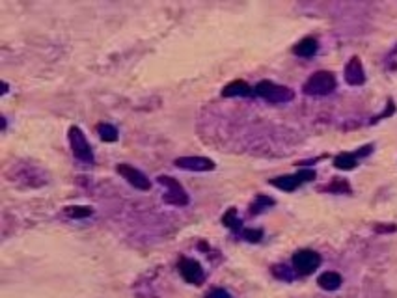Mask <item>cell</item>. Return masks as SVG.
Instances as JSON below:
<instances>
[{"label": "cell", "instance_id": "obj_1", "mask_svg": "<svg viewBox=\"0 0 397 298\" xmlns=\"http://www.w3.org/2000/svg\"><path fill=\"white\" fill-rule=\"evenodd\" d=\"M254 92H256V95H259V97L269 101V103H289L295 97V92L291 88L274 84L272 81L258 82L256 88H254Z\"/></svg>", "mask_w": 397, "mask_h": 298}, {"label": "cell", "instance_id": "obj_2", "mask_svg": "<svg viewBox=\"0 0 397 298\" xmlns=\"http://www.w3.org/2000/svg\"><path fill=\"white\" fill-rule=\"evenodd\" d=\"M336 77L330 71H317L304 82L302 92L306 95H328L336 90Z\"/></svg>", "mask_w": 397, "mask_h": 298}, {"label": "cell", "instance_id": "obj_3", "mask_svg": "<svg viewBox=\"0 0 397 298\" xmlns=\"http://www.w3.org/2000/svg\"><path fill=\"white\" fill-rule=\"evenodd\" d=\"M157 183L159 184H164L166 187V194L162 196V200H164V203H168V205H173V207H185V205H189V194H187V190L181 187V183H179L177 179H173L170 177V175H159L157 177Z\"/></svg>", "mask_w": 397, "mask_h": 298}, {"label": "cell", "instance_id": "obj_4", "mask_svg": "<svg viewBox=\"0 0 397 298\" xmlns=\"http://www.w3.org/2000/svg\"><path fill=\"white\" fill-rule=\"evenodd\" d=\"M67 138H69L73 155H75L81 162L92 164L93 162V151H92V145L88 143L86 136H84V132H82L77 125H73V127H69V131H67Z\"/></svg>", "mask_w": 397, "mask_h": 298}, {"label": "cell", "instance_id": "obj_5", "mask_svg": "<svg viewBox=\"0 0 397 298\" xmlns=\"http://www.w3.org/2000/svg\"><path fill=\"white\" fill-rule=\"evenodd\" d=\"M319 265H321V255L313 250H300L293 255V269L302 276L315 272Z\"/></svg>", "mask_w": 397, "mask_h": 298}, {"label": "cell", "instance_id": "obj_6", "mask_svg": "<svg viewBox=\"0 0 397 298\" xmlns=\"http://www.w3.org/2000/svg\"><path fill=\"white\" fill-rule=\"evenodd\" d=\"M179 274L187 283H192V285H200L205 278V272H203L202 265L198 263L196 259L190 257H183L179 261Z\"/></svg>", "mask_w": 397, "mask_h": 298}, {"label": "cell", "instance_id": "obj_7", "mask_svg": "<svg viewBox=\"0 0 397 298\" xmlns=\"http://www.w3.org/2000/svg\"><path fill=\"white\" fill-rule=\"evenodd\" d=\"M116 170H118V173H120L121 177L125 179L129 184H132L134 189H138V190H150L151 189L150 179L146 177V175L140 172L138 168H134V166H131V164L121 162V164H118V168H116Z\"/></svg>", "mask_w": 397, "mask_h": 298}, {"label": "cell", "instance_id": "obj_8", "mask_svg": "<svg viewBox=\"0 0 397 298\" xmlns=\"http://www.w3.org/2000/svg\"><path fill=\"white\" fill-rule=\"evenodd\" d=\"M173 164L181 170L189 172H211L214 170V162L207 157H177Z\"/></svg>", "mask_w": 397, "mask_h": 298}, {"label": "cell", "instance_id": "obj_9", "mask_svg": "<svg viewBox=\"0 0 397 298\" xmlns=\"http://www.w3.org/2000/svg\"><path fill=\"white\" fill-rule=\"evenodd\" d=\"M345 81L351 86H362L366 82V73H364L362 62L358 56H352L345 65Z\"/></svg>", "mask_w": 397, "mask_h": 298}, {"label": "cell", "instance_id": "obj_10", "mask_svg": "<svg viewBox=\"0 0 397 298\" xmlns=\"http://www.w3.org/2000/svg\"><path fill=\"white\" fill-rule=\"evenodd\" d=\"M254 90L250 84H246L244 81H233L230 84H226L224 90H222V95L224 97H250L254 95Z\"/></svg>", "mask_w": 397, "mask_h": 298}, {"label": "cell", "instance_id": "obj_11", "mask_svg": "<svg viewBox=\"0 0 397 298\" xmlns=\"http://www.w3.org/2000/svg\"><path fill=\"white\" fill-rule=\"evenodd\" d=\"M317 40L315 38H304L293 47V52L300 58H311L317 52Z\"/></svg>", "mask_w": 397, "mask_h": 298}, {"label": "cell", "instance_id": "obj_12", "mask_svg": "<svg viewBox=\"0 0 397 298\" xmlns=\"http://www.w3.org/2000/svg\"><path fill=\"white\" fill-rule=\"evenodd\" d=\"M341 276L338 274V272H322L319 278H317V283H319V287L321 289H324V291H336V289H340L341 287Z\"/></svg>", "mask_w": 397, "mask_h": 298}, {"label": "cell", "instance_id": "obj_13", "mask_svg": "<svg viewBox=\"0 0 397 298\" xmlns=\"http://www.w3.org/2000/svg\"><path fill=\"white\" fill-rule=\"evenodd\" d=\"M271 184L280 190H285V192H293L300 184V179L297 175H280V177L271 179Z\"/></svg>", "mask_w": 397, "mask_h": 298}, {"label": "cell", "instance_id": "obj_14", "mask_svg": "<svg viewBox=\"0 0 397 298\" xmlns=\"http://www.w3.org/2000/svg\"><path fill=\"white\" fill-rule=\"evenodd\" d=\"M334 166L338 170H352L358 166V159L354 153H340L334 159Z\"/></svg>", "mask_w": 397, "mask_h": 298}, {"label": "cell", "instance_id": "obj_15", "mask_svg": "<svg viewBox=\"0 0 397 298\" xmlns=\"http://www.w3.org/2000/svg\"><path fill=\"white\" fill-rule=\"evenodd\" d=\"M97 134H99V138L103 140V142H116L118 140V129H116L112 123H99L97 125Z\"/></svg>", "mask_w": 397, "mask_h": 298}, {"label": "cell", "instance_id": "obj_16", "mask_svg": "<svg viewBox=\"0 0 397 298\" xmlns=\"http://www.w3.org/2000/svg\"><path fill=\"white\" fill-rule=\"evenodd\" d=\"M65 216L67 218H75V220H81V218H88L93 214L92 207H84V205H73V207H65L63 209Z\"/></svg>", "mask_w": 397, "mask_h": 298}, {"label": "cell", "instance_id": "obj_17", "mask_svg": "<svg viewBox=\"0 0 397 298\" xmlns=\"http://www.w3.org/2000/svg\"><path fill=\"white\" fill-rule=\"evenodd\" d=\"M222 224L228 226V228L233 231H239V233L242 231V222H241V218L237 216V209H230V211L226 212L224 216H222Z\"/></svg>", "mask_w": 397, "mask_h": 298}, {"label": "cell", "instance_id": "obj_18", "mask_svg": "<svg viewBox=\"0 0 397 298\" xmlns=\"http://www.w3.org/2000/svg\"><path fill=\"white\" fill-rule=\"evenodd\" d=\"M321 190H324V192H334V194H349L351 192V184L347 183L345 179H334L332 183L322 187Z\"/></svg>", "mask_w": 397, "mask_h": 298}, {"label": "cell", "instance_id": "obj_19", "mask_svg": "<svg viewBox=\"0 0 397 298\" xmlns=\"http://www.w3.org/2000/svg\"><path fill=\"white\" fill-rule=\"evenodd\" d=\"M271 205H274V200H272V198H269V196H265V194L256 196L254 203L250 205V214H259L263 209H267V207H271Z\"/></svg>", "mask_w": 397, "mask_h": 298}, {"label": "cell", "instance_id": "obj_20", "mask_svg": "<svg viewBox=\"0 0 397 298\" xmlns=\"http://www.w3.org/2000/svg\"><path fill=\"white\" fill-rule=\"evenodd\" d=\"M295 269H289L287 265H274L272 267V274L276 276L278 280H283V281H293L295 278Z\"/></svg>", "mask_w": 397, "mask_h": 298}, {"label": "cell", "instance_id": "obj_21", "mask_svg": "<svg viewBox=\"0 0 397 298\" xmlns=\"http://www.w3.org/2000/svg\"><path fill=\"white\" fill-rule=\"evenodd\" d=\"M241 235H242V239L248 242H259L263 239V231L261 230H242Z\"/></svg>", "mask_w": 397, "mask_h": 298}, {"label": "cell", "instance_id": "obj_22", "mask_svg": "<svg viewBox=\"0 0 397 298\" xmlns=\"http://www.w3.org/2000/svg\"><path fill=\"white\" fill-rule=\"evenodd\" d=\"M295 175L300 179V183H306V181H313V179H315V172H313L311 168H302V170H299Z\"/></svg>", "mask_w": 397, "mask_h": 298}, {"label": "cell", "instance_id": "obj_23", "mask_svg": "<svg viewBox=\"0 0 397 298\" xmlns=\"http://www.w3.org/2000/svg\"><path fill=\"white\" fill-rule=\"evenodd\" d=\"M205 298H231V294L226 289H213V291H209V294Z\"/></svg>", "mask_w": 397, "mask_h": 298}, {"label": "cell", "instance_id": "obj_24", "mask_svg": "<svg viewBox=\"0 0 397 298\" xmlns=\"http://www.w3.org/2000/svg\"><path fill=\"white\" fill-rule=\"evenodd\" d=\"M397 228L393 226V224H390V226H375V231L377 233H393Z\"/></svg>", "mask_w": 397, "mask_h": 298}, {"label": "cell", "instance_id": "obj_25", "mask_svg": "<svg viewBox=\"0 0 397 298\" xmlns=\"http://www.w3.org/2000/svg\"><path fill=\"white\" fill-rule=\"evenodd\" d=\"M371 151H373V145H366V147H362L360 151H354V155H356V159H360V157L369 155Z\"/></svg>", "mask_w": 397, "mask_h": 298}, {"label": "cell", "instance_id": "obj_26", "mask_svg": "<svg viewBox=\"0 0 397 298\" xmlns=\"http://www.w3.org/2000/svg\"><path fill=\"white\" fill-rule=\"evenodd\" d=\"M8 92V82H2V93Z\"/></svg>", "mask_w": 397, "mask_h": 298}]
</instances>
